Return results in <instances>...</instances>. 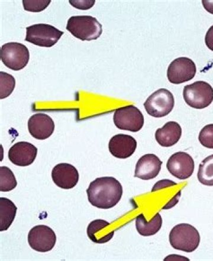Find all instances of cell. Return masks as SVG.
Returning a JSON list of instances; mask_svg holds the SVG:
<instances>
[{
  "instance_id": "44dd1931",
  "label": "cell",
  "mask_w": 213,
  "mask_h": 261,
  "mask_svg": "<svg viewBox=\"0 0 213 261\" xmlns=\"http://www.w3.org/2000/svg\"><path fill=\"white\" fill-rule=\"evenodd\" d=\"M198 179L202 185L213 186V155L201 162L198 171Z\"/></svg>"
},
{
  "instance_id": "5b68a950",
  "label": "cell",
  "mask_w": 213,
  "mask_h": 261,
  "mask_svg": "<svg viewBox=\"0 0 213 261\" xmlns=\"http://www.w3.org/2000/svg\"><path fill=\"white\" fill-rule=\"evenodd\" d=\"M64 32L47 24H37L26 28L25 41L34 45L50 47L54 46L60 40Z\"/></svg>"
},
{
  "instance_id": "7c38bea8",
  "label": "cell",
  "mask_w": 213,
  "mask_h": 261,
  "mask_svg": "<svg viewBox=\"0 0 213 261\" xmlns=\"http://www.w3.org/2000/svg\"><path fill=\"white\" fill-rule=\"evenodd\" d=\"M38 149L31 143L19 142L15 143L9 151V160L19 167H27L34 163Z\"/></svg>"
},
{
  "instance_id": "3957f363",
  "label": "cell",
  "mask_w": 213,
  "mask_h": 261,
  "mask_svg": "<svg viewBox=\"0 0 213 261\" xmlns=\"http://www.w3.org/2000/svg\"><path fill=\"white\" fill-rule=\"evenodd\" d=\"M171 245L174 249L185 252H193L200 245L199 232L194 226L187 223L173 227L170 234Z\"/></svg>"
},
{
  "instance_id": "d4e9b609",
  "label": "cell",
  "mask_w": 213,
  "mask_h": 261,
  "mask_svg": "<svg viewBox=\"0 0 213 261\" xmlns=\"http://www.w3.org/2000/svg\"><path fill=\"white\" fill-rule=\"evenodd\" d=\"M198 140L205 148L213 149V124L206 125L202 128Z\"/></svg>"
},
{
  "instance_id": "484cf974",
  "label": "cell",
  "mask_w": 213,
  "mask_h": 261,
  "mask_svg": "<svg viewBox=\"0 0 213 261\" xmlns=\"http://www.w3.org/2000/svg\"><path fill=\"white\" fill-rule=\"evenodd\" d=\"M95 2L93 1H73L70 0L69 3L76 9L83 10H89L94 5Z\"/></svg>"
},
{
  "instance_id": "e0dca14e",
  "label": "cell",
  "mask_w": 213,
  "mask_h": 261,
  "mask_svg": "<svg viewBox=\"0 0 213 261\" xmlns=\"http://www.w3.org/2000/svg\"><path fill=\"white\" fill-rule=\"evenodd\" d=\"M182 136V128L175 122H169L156 131L155 139L163 147H171L177 143Z\"/></svg>"
},
{
  "instance_id": "d6986e66",
  "label": "cell",
  "mask_w": 213,
  "mask_h": 261,
  "mask_svg": "<svg viewBox=\"0 0 213 261\" xmlns=\"http://www.w3.org/2000/svg\"><path fill=\"white\" fill-rule=\"evenodd\" d=\"M163 226V219L159 213L150 222H147L143 214L136 219V227L138 233L143 237H150L156 234Z\"/></svg>"
},
{
  "instance_id": "4fadbf2b",
  "label": "cell",
  "mask_w": 213,
  "mask_h": 261,
  "mask_svg": "<svg viewBox=\"0 0 213 261\" xmlns=\"http://www.w3.org/2000/svg\"><path fill=\"white\" fill-rule=\"evenodd\" d=\"M53 181L62 189H71L79 181L78 170L73 165L67 163L59 164L52 171Z\"/></svg>"
},
{
  "instance_id": "8fae6325",
  "label": "cell",
  "mask_w": 213,
  "mask_h": 261,
  "mask_svg": "<svg viewBox=\"0 0 213 261\" xmlns=\"http://www.w3.org/2000/svg\"><path fill=\"white\" fill-rule=\"evenodd\" d=\"M167 168L175 177L186 179L193 175L195 164L193 158L189 154L178 152L173 154L168 160Z\"/></svg>"
},
{
  "instance_id": "6da1fadb",
  "label": "cell",
  "mask_w": 213,
  "mask_h": 261,
  "mask_svg": "<svg viewBox=\"0 0 213 261\" xmlns=\"http://www.w3.org/2000/svg\"><path fill=\"white\" fill-rule=\"evenodd\" d=\"M123 192L122 185L112 176L95 179L90 183L87 190L90 203L93 206L101 209L116 206L122 198Z\"/></svg>"
},
{
  "instance_id": "603a6c76",
  "label": "cell",
  "mask_w": 213,
  "mask_h": 261,
  "mask_svg": "<svg viewBox=\"0 0 213 261\" xmlns=\"http://www.w3.org/2000/svg\"><path fill=\"white\" fill-rule=\"evenodd\" d=\"M16 87V80L8 73L0 72V98L8 97Z\"/></svg>"
},
{
  "instance_id": "83f0119b",
  "label": "cell",
  "mask_w": 213,
  "mask_h": 261,
  "mask_svg": "<svg viewBox=\"0 0 213 261\" xmlns=\"http://www.w3.org/2000/svg\"><path fill=\"white\" fill-rule=\"evenodd\" d=\"M205 43L208 49L213 51V25L208 29L205 35Z\"/></svg>"
},
{
  "instance_id": "ac0fdd59",
  "label": "cell",
  "mask_w": 213,
  "mask_h": 261,
  "mask_svg": "<svg viewBox=\"0 0 213 261\" xmlns=\"http://www.w3.org/2000/svg\"><path fill=\"white\" fill-rule=\"evenodd\" d=\"M110 223L104 220H95L87 227V235L94 243L103 244L112 240L115 230H110Z\"/></svg>"
},
{
  "instance_id": "4316f807",
  "label": "cell",
  "mask_w": 213,
  "mask_h": 261,
  "mask_svg": "<svg viewBox=\"0 0 213 261\" xmlns=\"http://www.w3.org/2000/svg\"><path fill=\"white\" fill-rule=\"evenodd\" d=\"M175 185H177V184L174 181H171V180H161V181L157 182L155 186H153L152 190V192H156V191H158L161 189L166 188V187L173 186Z\"/></svg>"
},
{
  "instance_id": "7402d4cb",
  "label": "cell",
  "mask_w": 213,
  "mask_h": 261,
  "mask_svg": "<svg viewBox=\"0 0 213 261\" xmlns=\"http://www.w3.org/2000/svg\"><path fill=\"white\" fill-rule=\"evenodd\" d=\"M17 186V180L12 171L7 167H0V192H10Z\"/></svg>"
},
{
  "instance_id": "7a4b0ae2",
  "label": "cell",
  "mask_w": 213,
  "mask_h": 261,
  "mask_svg": "<svg viewBox=\"0 0 213 261\" xmlns=\"http://www.w3.org/2000/svg\"><path fill=\"white\" fill-rule=\"evenodd\" d=\"M67 30L82 41H91L100 38L102 25L96 18L90 16H72L68 20Z\"/></svg>"
},
{
  "instance_id": "ba28073f",
  "label": "cell",
  "mask_w": 213,
  "mask_h": 261,
  "mask_svg": "<svg viewBox=\"0 0 213 261\" xmlns=\"http://www.w3.org/2000/svg\"><path fill=\"white\" fill-rule=\"evenodd\" d=\"M114 123L120 130L137 132L144 125V117L140 110L133 105L117 109L113 117Z\"/></svg>"
},
{
  "instance_id": "9c48e42d",
  "label": "cell",
  "mask_w": 213,
  "mask_h": 261,
  "mask_svg": "<svg viewBox=\"0 0 213 261\" xmlns=\"http://www.w3.org/2000/svg\"><path fill=\"white\" fill-rule=\"evenodd\" d=\"M196 72V65L193 60L187 57H180L169 65L167 77L171 83L180 84L193 79Z\"/></svg>"
},
{
  "instance_id": "52a82bcc",
  "label": "cell",
  "mask_w": 213,
  "mask_h": 261,
  "mask_svg": "<svg viewBox=\"0 0 213 261\" xmlns=\"http://www.w3.org/2000/svg\"><path fill=\"white\" fill-rule=\"evenodd\" d=\"M175 100L171 92L161 88L147 98L144 107L148 115L156 118L169 115L173 110Z\"/></svg>"
},
{
  "instance_id": "f546056e",
  "label": "cell",
  "mask_w": 213,
  "mask_h": 261,
  "mask_svg": "<svg viewBox=\"0 0 213 261\" xmlns=\"http://www.w3.org/2000/svg\"><path fill=\"white\" fill-rule=\"evenodd\" d=\"M204 8L207 11L208 13L213 14V1L212 0H203L202 1Z\"/></svg>"
},
{
  "instance_id": "5bb4252c",
  "label": "cell",
  "mask_w": 213,
  "mask_h": 261,
  "mask_svg": "<svg viewBox=\"0 0 213 261\" xmlns=\"http://www.w3.org/2000/svg\"><path fill=\"white\" fill-rule=\"evenodd\" d=\"M55 123L52 118L44 113H37L28 121L29 133L36 139L45 140L54 134Z\"/></svg>"
},
{
  "instance_id": "f1b7e54d",
  "label": "cell",
  "mask_w": 213,
  "mask_h": 261,
  "mask_svg": "<svg viewBox=\"0 0 213 261\" xmlns=\"http://www.w3.org/2000/svg\"><path fill=\"white\" fill-rule=\"evenodd\" d=\"M180 196H181V192H179L176 195V196H174L170 201H169L168 203L165 205L163 209L168 210L173 207L174 205L178 203Z\"/></svg>"
},
{
  "instance_id": "277c9868",
  "label": "cell",
  "mask_w": 213,
  "mask_h": 261,
  "mask_svg": "<svg viewBox=\"0 0 213 261\" xmlns=\"http://www.w3.org/2000/svg\"><path fill=\"white\" fill-rule=\"evenodd\" d=\"M183 96L191 108L203 109L210 106L213 101V88L208 83L200 81L185 86Z\"/></svg>"
},
{
  "instance_id": "cb8c5ba5",
  "label": "cell",
  "mask_w": 213,
  "mask_h": 261,
  "mask_svg": "<svg viewBox=\"0 0 213 261\" xmlns=\"http://www.w3.org/2000/svg\"><path fill=\"white\" fill-rule=\"evenodd\" d=\"M50 0H23L24 9L28 12L39 13L45 10L50 5Z\"/></svg>"
},
{
  "instance_id": "ffe728a7",
  "label": "cell",
  "mask_w": 213,
  "mask_h": 261,
  "mask_svg": "<svg viewBox=\"0 0 213 261\" xmlns=\"http://www.w3.org/2000/svg\"><path fill=\"white\" fill-rule=\"evenodd\" d=\"M17 207L12 201L0 198V231L9 229L16 218Z\"/></svg>"
},
{
  "instance_id": "30bf717a",
  "label": "cell",
  "mask_w": 213,
  "mask_h": 261,
  "mask_svg": "<svg viewBox=\"0 0 213 261\" xmlns=\"http://www.w3.org/2000/svg\"><path fill=\"white\" fill-rule=\"evenodd\" d=\"M56 242V234L54 231L47 226H36L29 231V244L36 251L49 252L54 248Z\"/></svg>"
},
{
  "instance_id": "8992f818",
  "label": "cell",
  "mask_w": 213,
  "mask_h": 261,
  "mask_svg": "<svg viewBox=\"0 0 213 261\" xmlns=\"http://www.w3.org/2000/svg\"><path fill=\"white\" fill-rule=\"evenodd\" d=\"M29 59V50L23 44L10 42L2 47L1 60L3 63L13 71H20L26 67Z\"/></svg>"
},
{
  "instance_id": "9a60e30c",
  "label": "cell",
  "mask_w": 213,
  "mask_h": 261,
  "mask_svg": "<svg viewBox=\"0 0 213 261\" xmlns=\"http://www.w3.org/2000/svg\"><path fill=\"white\" fill-rule=\"evenodd\" d=\"M137 142L131 136L119 134L114 136L109 143V151L112 155L119 159H126L135 153Z\"/></svg>"
},
{
  "instance_id": "2e32d148",
  "label": "cell",
  "mask_w": 213,
  "mask_h": 261,
  "mask_svg": "<svg viewBox=\"0 0 213 261\" xmlns=\"http://www.w3.org/2000/svg\"><path fill=\"white\" fill-rule=\"evenodd\" d=\"M162 162L154 154L142 156L136 165L135 177L143 180L154 179L158 175L161 170Z\"/></svg>"
}]
</instances>
